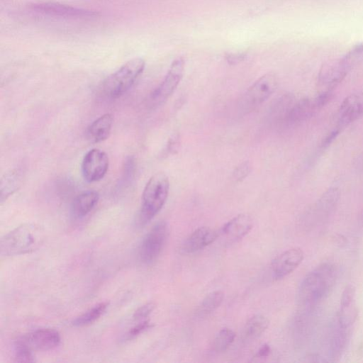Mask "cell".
Segmentation results:
<instances>
[{"mask_svg": "<svg viewBox=\"0 0 363 363\" xmlns=\"http://www.w3.org/2000/svg\"><path fill=\"white\" fill-rule=\"evenodd\" d=\"M270 351L271 349L268 345H263L257 351V353L255 357L257 358H263L267 357L269 354Z\"/></svg>", "mask_w": 363, "mask_h": 363, "instance_id": "obj_31", "label": "cell"}, {"mask_svg": "<svg viewBox=\"0 0 363 363\" xmlns=\"http://www.w3.org/2000/svg\"><path fill=\"white\" fill-rule=\"evenodd\" d=\"M169 182L163 172L153 174L147 181L142 194L138 223L147 224L162 209L168 196Z\"/></svg>", "mask_w": 363, "mask_h": 363, "instance_id": "obj_3", "label": "cell"}, {"mask_svg": "<svg viewBox=\"0 0 363 363\" xmlns=\"http://www.w3.org/2000/svg\"><path fill=\"white\" fill-rule=\"evenodd\" d=\"M151 327L152 325L149 323L148 320H145L143 321H140L138 324L135 325L128 331L127 334V338H134Z\"/></svg>", "mask_w": 363, "mask_h": 363, "instance_id": "obj_30", "label": "cell"}, {"mask_svg": "<svg viewBox=\"0 0 363 363\" xmlns=\"http://www.w3.org/2000/svg\"><path fill=\"white\" fill-rule=\"evenodd\" d=\"M109 166V159L106 153L99 149L94 148L84 156L81 169L84 179L87 182H96L102 179Z\"/></svg>", "mask_w": 363, "mask_h": 363, "instance_id": "obj_10", "label": "cell"}, {"mask_svg": "<svg viewBox=\"0 0 363 363\" xmlns=\"http://www.w3.org/2000/svg\"><path fill=\"white\" fill-rule=\"evenodd\" d=\"M269 320L262 315H255L247 321L245 326V335L249 338H257L268 328Z\"/></svg>", "mask_w": 363, "mask_h": 363, "instance_id": "obj_23", "label": "cell"}, {"mask_svg": "<svg viewBox=\"0 0 363 363\" xmlns=\"http://www.w3.org/2000/svg\"><path fill=\"white\" fill-rule=\"evenodd\" d=\"M253 221L251 216L242 213L228 221L218 231L224 243H234L245 237L252 228Z\"/></svg>", "mask_w": 363, "mask_h": 363, "instance_id": "obj_15", "label": "cell"}, {"mask_svg": "<svg viewBox=\"0 0 363 363\" xmlns=\"http://www.w3.org/2000/svg\"><path fill=\"white\" fill-rule=\"evenodd\" d=\"M113 125V116L105 113L94 121L87 128L86 137L92 143H99L106 140Z\"/></svg>", "mask_w": 363, "mask_h": 363, "instance_id": "obj_18", "label": "cell"}, {"mask_svg": "<svg viewBox=\"0 0 363 363\" xmlns=\"http://www.w3.org/2000/svg\"><path fill=\"white\" fill-rule=\"evenodd\" d=\"M333 97L332 91H321L313 98L293 102L279 119L285 128H292L307 121L322 108Z\"/></svg>", "mask_w": 363, "mask_h": 363, "instance_id": "obj_5", "label": "cell"}, {"mask_svg": "<svg viewBox=\"0 0 363 363\" xmlns=\"http://www.w3.org/2000/svg\"><path fill=\"white\" fill-rule=\"evenodd\" d=\"M45 239V231L35 223H23L4 235L0 242L2 257H11L34 252Z\"/></svg>", "mask_w": 363, "mask_h": 363, "instance_id": "obj_2", "label": "cell"}, {"mask_svg": "<svg viewBox=\"0 0 363 363\" xmlns=\"http://www.w3.org/2000/svg\"><path fill=\"white\" fill-rule=\"evenodd\" d=\"M20 340L32 350L47 351L57 347L61 342V337L55 329L40 328L24 336Z\"/></svg>", "mask_w": 363, "mask_h": 363, "instance_id": "obj_16", "label": "cell"}, {"mask_svg": "<svg viewBox=\"0 0 363 363\" xmlns=\"http://www.w3.org/2000/svg\"><path fill=\"white\" fill-rule=\"evenodd\" d=\"M145 62L141 57L131 59L108 76L101 83V94L109 99H117L127 92L143 73Z\"/></svg>", "mask_w": 363, "mask_h": 363, "instance_id": "obj_4", "label": "cell"}, {"mask_svg": "<svg viewBox=\"0 0 363 363\" xmlns=\"http://www.w3.org/2000/svg\"><path fill=\"white\" fill-rule=\"evenodd\" d=\"M337 277L335 264L324 262L310 272L298 289L296 301L303 309H309L324 299L333 289Z\"/></svg>", "mask_w": 363, "mask_h": 363, "instance_id": "obj_1", "label": "cell"}, {"mask_svg": "<svg viewBox=\"0 0 363 363\" xmlns=\"http://www.w3.org/2000/svg\"><path fill=\"white\" fill-rule=\"evenodd\" d=\"M251 167L248 162H244L238 165L233 172V177L236 181L243 180L250 172Z\"/></svg>", "mask_w": 363, "mask_h": 363, "instance_id": "obj_29", "label": "cell"}, {"mask_svg": "<svg viewBox=\"0 0 363 363\" xmlns=\"http://www.w3.org/2000/svg\"><path fill=\"white\" fill-rule=\"evenodd\" d=\"M352 66L345 57L333 60L323 65L318 77L322 91H333L345 77Z\"/></svg>", "mask_w": 363, "mask_h": 363, "instance_id": "obj_11", "label": "cell"}, {"mask_svg": "<svg viewBox=\"0 0 363 363\" xmlns=\"http://www.w3.org/2000/svg\"><path fill=\"white\" fill-rule=\"evenodd\" d=\"M29 7L33 11L43 15L67 19H91L99 15L94 11L57 2L35 3L30 4Z\"/></svg>", "mask_w": 363, "mask_h": 363, "instance_id": "obj_7", "label": "cell"}, {"mask_svg": "<svg viewBox=\"0 0 363 363\" xmlns=\"http://www.w3.org/2000/svg\"><path fill=\"white\" fill-rule=\"evenodd\" d=\"M108 306V302H101L95 305L91 308L73 320L72 322V325L74 327H84L94 323L101 315H103Z\"/></svg>", "mask_w": 363, "mask_h": 363, "instance_id": "obj_22", "label": "cell"}, {"mask_svg": "<svg viewBox=\"0 0 363 363\" xmlns=\"http://www.w3.org/2000/svg\"><path fill=\"white\" fill-rule=\"evenodd\" d=\"M346 58L354 67L363 60V43L356 45L346 55Z\"/></svg>", "mask_w": 363, "mask_h": 363, "instance_id": "obj_27", "label": "cell"}, {"mask_svg": "<svg viewBox=\"0 0 363 363\" xmlns=\"http://www.w3.org/2000/svg\"><path fill=\"white\" fill-rule=\"evenodd\" d=\"M155 308L153 303H147L138 308L133 314L135 320L143 321L147 318Z\"/></svg>", "mask_w": 363, "mask_h": 363, "instance_id": "obj_28", "label": "cell"}, {"mask_svg": "<svg viewBox=\"0 0 363 363\" xmlns=\"http://www.w3.org/2000/svg\"><path fill=\"white\" fill-rule=\"evenodd\" d=\"M235 337V333L229 328H223L217 334L213 346L217 352L225 351L233 343Z\"/></svg>", "mask_w": 363, "mask_h": 363, "instance_id": "obj_25", "label": "cell"}, {"mask_svg": "<svg viewBox=\"0 0 363 363\" xmlns=\"http://www.w3.org/2000/svg\"><path fill=\"white\" fill-rule=\"evenodd\" d=\"M303 256L299 247L289 249L278 255L271 263L272 278L279 280L291 274L302 262Z\"/></svg>", "mask_w": 363, "mask_h": 363, "instance_id": "obj_14", "label": "cell"}, {"mask_svg": "<svg viewBox=\"0 0 363 363\" xmlns=\"http://www.w3.org/2000/svg\"><path fill=\"white\" fill-rule=\"evenodd\" d=\"M277 80L274 74L267 73L259 77L247 89L242 100L245 111L252 110L262 104L275 91Z\"/></svg>", "mask_w": 363, "mask_h": 363, "instance_id": "obj_8", "label": "cell"}, {"mask_svg": "<svg viewBox=\"0 0 363 363\" xmlns=\"http://www.w3.org/2000/svg\"><path fill=\"white\" fill-rule=\"evenodd\" d=\"M224 294L221 291H215L208 294L201 301L197 309V315L204 316L217 309L222 303Z\"/></svg>", "mask_w": 363, "mask_h": 363, "instance_id": "obj_24", "label": "cell"}, {"mask_svg": "<svg viewBox=\"0 0 363 363\" xmlns=\"http://www.w3.org/2000/svg\"><path fill=\"white\" fill-rule=\"evenodd\" d=\"M358 164L361 169H363V155L359 157Z\"/></svg>", "mask_w": 363, "mask_h": 363, "instance_id": "obj_32", "label": "cell"}, {"mask_svg": "<svg viewBox=\"0 0 363 363\" xmlns=\"http://www.w3.org/2000/svg\"><path fill=\"white\" fill-rule=\"evenodd\" d=\"M184 62L182 58L175 60L171 65L166 76L159 86L150 96V102L152 106L163 104L174 91L184 72Z\"/></svg>", "mask_w": 363, "mask_h": 363, "instance_id": "obj_9", "label": "cell"}, {"mask_svg": "<svg viewBox=\"0 0 363 363\" xmlns=\"http://www.w3.org/2000/svg\"><path fill=\"white\" fill-rule=\"evenodd\" d=\"M99 199L98 192L86 191L77 196L71 205V214L75 218L86 216L96 206Z\"/></svg>", "mask_w": 363, "mask_h": 363, "instance_id": "obj_19", "label": "cell"}, {"mask_svg": "<svg viewBox=\"0 0 363 363\" xmlns=\"http://www.w3.org/2000/svg\"><path fill=\"white\" fill-rule=\"evenodd\" d=\"M363 115V92L354 93L347 96L340 106L337 113L335 128H343Z\"/></svg>", "mask_w": 363, "mask_h": 363, "instance_id": "obj_13", "label": "cell"}, {"mask_svg": "<svg viewBox=\"0 0 363 363\" xmlns=\"http://www.w3.org/2000/svg\"><path fill=\"white\" fill-rule=\"evenodd\" d=\"M22 175L18 169H11L5 173L1 179V203L16 192L21 185Z\"/></svg>", "mask_w": 363, "mask_h": 363, "instance_id": "obj_20", "label": "cell"}, {"mask_svg": "<svg viewBox=\"0 0 363 363\" xmlns=\"http://www.w3.org/2000/svg\"><path fill=\"white\" fill-rule=\"evenodd\" d=\"M360 220H361V222H362V224H363V211H362V213H361Z\"/></svg>", "mask_w": 363, "mask_h": 363, "instance_id": "obj_33", "label": "cell"}, {"mask_svg": "<svg viewBox=\"0 0 363 363\" xmlns=\"http://www.w3.org/2000/svg\"><path fill=\"white\" fill-rule=\"evenodd\" d=\"M168 233L167 223L160 220L145 235L138 250L140 259L144 264H151L157 260L164 247Z\"/></svg>", "mask_w": 363, "mask_h": 363, "instance_id": "obj_6", "label": "cell"}, {"mask_svg": "<svg viewBox=\"0 0 363 363\" xmlns=\"http://www.w3.org/2000/svg\"><path fill=\"white\" fill-rule=\"evenodd\" d=\"M349 328L342 327L337 320L330 340V353L333 361L341 356L347 340Z\"/></svg>", "mask_w": 363, "mask_h": 363, "instance_id": "obj_21", "label": "cell"}, {"mask_svg": "<svg viewBox=\"0 0 363 363\" xmlns=\"http://www.w3.org/2000/svg\"><path fill=\"white\" fill-rule=\"evenodd\" d=\"M34 361L33 350L20 340H18L15 345L14 362H31Z\"/></svg>", "mask_w": 363, "mask_h": 363, "instance_id": "obj_26", "label": "cell"}, {"mask_svg": "<svg viewBox=\"0 0 363 363\" xmlns=\"http://www.w3.org/2000/svg\"><path fill=\"white\" fill-rule=\"evenodd\" d=\"M218 238V231L208 227H200L184 240L181 250L185 254H192L205 248Z\"/></svg>", "mask_w": 363, "mask_h": 363, "instance_id": "obj_17", "label": "cell"}, {"mask_svg": "<svg viewBox=\"0 0 363 363\" xmlns=\"http://www.w3.org/2000/svg\"><path fill=\"white\" fill-rule=\"evenodd\" d=\"M340 196V191L336 186L326 190L308 213L310 223L316 225L326 220L335 209Z\"/></svg>", "mask_w": 363, "mask_h": 363, "instance_id": "obj_12", "label": "cell"}]
</instances>
